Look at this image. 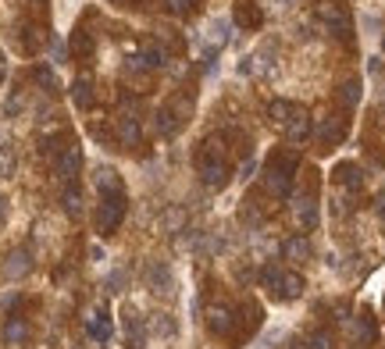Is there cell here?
<instances>
[{
    "mask_svg": "<svg viewBox=\"0 0 385 349\" xmlns=\"http://www.w3.org/2000/svg\"><path fill=\"white\" fill-rule=\"evenodd\" d=\"M300 171V153L296 150H275L264 164V175H260V185L272 200H285L292 193V178Z\"/></svg>",
    "mask_w": 385,
    "mask_h": 349,
    "instance_id": "1",
    "label": "cell"
},
{
    "mask_svg": "<svg viewBox=\"0 0 385 349\" xmlns=\"http://www.w3.org/2000/svg\"><path fill=\"white\" fill-rule=\"evenodd\" d=\"M260 285L268 289L275 300H296V296H304L307 289V281L300 271H292V267H272V264H264L260 267Z\"/></svg>",
    "mask_w": 385,
    "mask_h": 349,
    "instance_id": "2",
    "label": "cell"
},
{
    "mask_svg": "<svg viewBox=\"0 0 385 349\" xmlns=\"http://www.w3.org/2000/svg\"><path fill=\"white\" fill-rule=\"evenodd\" d=\"M196 171H200V182L207 185V189H221L228 185V178H232V164H228V157H221L218 150H211V146H200V153H196Z\"/></svg>",
    "mask_w": 385,
    "mask_h": 349,
    "instance_id": "3",
    "label": "cell"
},
{
    "mask_svg": "<svg viewBox=\"0 0 385 349\" xmlns=\"http://www.w3.org/2000/svg\"><path fill=\"white\" fill-rule=\"evenodd\" d=\"M317 22L329 29V33L343 43L353 40V18L346 11V4H339V0H317Z\"/></svg>",
    "mask_w": 385,
    "mask_h": 349,
    "instance_id": "4",
    "label": "cell"
},
{
    "mask_svg": "<svg viewBox=\"0 0 385 349\" xmlns=\"http://www.w3.org/2000/svg\"><path fill=\"white\" fill-rule=\"evenodd\" d=\"M125 210H129V200H125V189L122 193H107L100 196V207H97V232L100 235H114L125 221Z\"/></svg>",
    "mask_w": 385,
    "mask_h": 349,
    "instance_id": "5",
    "label": "cell"
},
{
    "mask_svg": "<svg viewBox=\"0 0 385 349\" xmlns=\"http://www.w3.org/2000/svg\"><path fill=\"white\" fill-rule=\"evenodd\" d=\"M235 321H239V317H235V310L228 303H211V307H207V332H211V335L232 339Z\"/></svg>",
    "mask_w": 385,
    "mask_h": 349,
    "instance_id": "6",
    "label": "cell"
},
{
    "mask_svg": "<svg viewBox=\"0 0 385 349\" xmlns=\"http://www.w3.org/2000/svg\"><path fill=\"white\" fill-rule=\"evenodd\" d=\"M182 121H186V100H171V104H164L161 111H157V136L161 139H171L175 132L182 129Z\"/></svg>",
    "mask_w": 385,
    "mask_h": 349,
    "instance_id": "7",
    "label": "cell"
},
{
    "mask_svg": "<svg viewBox=\"0 0 385 349\" xmlns=\"http://www.w3.org/2000/svg\"><path fill=\"white\" fill-rule=\"evenodd\" d=\"M292 217H296V225H300L304 232H314V228H317L321 214H317V196H314V185L307 189V193H300V196L292 200Z\"/></svg>",
    "mask_w": 385,
    "mask_h": 349,
    "instance_id": "8",
    "label": "cell"
},
{
    "mask_svg": "<svg viewBox=\"0 0 385 349\" xmlns=\"http://www.w3.org/2000/svg\"><path fill=\"white\" fill-rule=\"evenodd\" d=\"M54 161H57V178L72 182V178L79 175V168H82V150H79V143H68L61 153L54 157Z\"/></svg>",
    "mask_w": 385,
    "mask_h": 349,
    "instance_id": "9",
    "label": "cell"
},
{
    "mask_svg": "<svg viewBox=\"0 0 385 349\" xmlns=\"http://www.w3.org/2000/svg\"><path fill=\"white\" fill-rule=\"evenodd\" d=\"M343 136H346V118L324 114V118L317 121V143H321V146H336V143H343Z\"/></svg>",
    "mask_w": 385,
    "mask_h": 349,
    "instance_id": "10",
    "label": "cell"
},
{
    "mask_svg": "<svg viewBox=\"0 0 385 349\" xmlns=\"http://www.w3.org/2000/svg\"><path fill=\"white\" fill-rule=\"evenodd\" d=\"M114 136H118V143H122V146H139V143H143L139 118H132V114L114 118Z\"/></svg>",
    "mask_w": 385,
    "mask_h": 349,
    "instance_id": "11",
    "label": "cell"
},
{
    "mask_svg": "<svg viewBox=\"0 0 385 349\" xmlns=\"http://www.w3.org/2000/svg\"><path fill=\"white\" fill-rule=\"evenodd\" d=\"M282 136H285L289 143H304V139H311V114H307L304 107H296V114L285 121Z\"/></svg>",
    "mask_w": 385,
    "mask_h": 349,
    "instance_id": "12",
    "label": "cell"
},
{
    "mask_svg": "<svg viewBox=\"0 0 385 349\" xmlns=\"http://www.w3.org/2000/svg\"><path fill=\"white\" fill-rule=\"evenodd\" d=\"M146 289H154V293H171L175 289V281H171V271L161 264V261H150L146 264Z\"/></svg>",
    "mask_w": 385,
    "mask_h": 349,
    "instance_id": "13",
    "label": "cell"
},
{
    "mask_svg": "<svg viewBox=\"0 0 385 349\" xmlns=\"http://www.w3.org/2000/svg\"><path fill=\"white\" fill-rule=\"evenodd\" d=\"M29 271H33V257H29V249H25V246H22V249H11L8 261H4V274H8L11 281H22Z\"/></svg>",
    "mask_w": 385,
    "mask_h": 349,
    "instance_id": "14",
    "label": "cell"
},
{
    "mask_svg": "<svg viewBox=\"0 0 385 349\" xmlns=\"http://www.w3.org/2000/svg\"><path fill=\"white\" fill-rule=\"evenodd\" d=\"M122 328H125V342L136 349L146 335V325H143V317L132 310V307H122Z\"/></svg>",
    "mask_w": 385,
    "mask_h": 349,
    "instance_id": "15",
    "label": "cell"
},
{
    "mask_svg": "<svg viewBox=\"0 0 385 349\" xmlns=\"http://www.w3.org/2000/svg\"><path fill=\"white\" fill-rule=\"evenodd\" d=\"M72 100H75L79 111H90V107L97 104V93H93V79H90V75H79V79L72 82Z\"/></svg>",
    "mask_w": 385,
    "mask_h": 349,
    "instance_id": "16",
    "label": "cell"
},
{
    "mask_svg": "<svg viewBox=\"0 0 385 349\" xmlns=\"http://www.w3.org/2000/svg\"><path fill=\"white\" fill-rule=\"evenodd\" d=\"M86 332H90V339H93V342H100V346H104V342L111 339V317H107V310H100V307H97L90 317H86Z\"/></svg>",
    "mask_w": 385,
    "mask_h": 349,
    "instance_id": "17",
    "label": "cell"
},
{
    "mask_svg": "<svg viewBox=\"0 0 385 349\" xmlns=\"http://www.w3.org/2000/svg\"><path fill=\"white\" fill-rule=\"evenodd\" d=\"M235 25L246 29V33H253V29H260V25H264V11L253 4V0H243V4L235 8Z\"/></svg>",
    "mask_w": 385,
    "mask_h": 349,
    "instance_id": "18",
    "label": "cell"
},
{
    "mask_svg": "<svg viewBox=\"0 0 385 349\" xmlns=\"http://www.w3.org/2000/svg\"><path fill=\"white\" fill-rule=\"evenodd\" d=\"M311 239L307 235H292V239H285L282 242V257L285 261H292V264H300V261H311Z\"/></svg>",
    "mask_w": 385,
    "mask_h": 349,
    "instance_id": "19",
    "label": "cell"
},
{
    "mask_svg": "<svg viewBox=\"0 0 385 349\" xmlns=\"http://www.w3.org/2000/svg\"><path fill=\"white\" fill-rule=\"evenodd\" d=\"M336 182L346 189V193H361L364 189V171L357 164H339L336 168Z\"/></svg>",
    "mask_w": 385,
    "mask_h": 349,
    "instance_id": "20",
    "label": "cell"
},
{
    "mask_svg": "<svg viewBox=\"0 0 385 349\" xmlns=\"http://www.w3.org/2000/svg\"><path fill=\"white\" fill-rule=\"evenodd\" d=\"M29 335H33V328H29L25 317H8V325H4V342L8 346H25Z\"/></svg>",
    "mask_w": 385,
    "mask_h": 349,
    "instance_id": "21",
    "label": "cell"
},
{
    "mask_svg": "<svg viewBox=\"0 0 385 349\" xmlns=\"http://www.w3.org/2000/svg\"><path fill=\"white\" fill-rule=\"evenodd\" d=\"M139 61H143L146 72H157V68L168 65V50L161 47V40H157V43H146V47L139 50Z\"/></svg>",
    "mask_w": 385,
    "mask_h": 349,
    "instance_id": "22",
    "label": "cell"
},
{
    "mask_svg": "<svg viewBox=\"0 0 385 349\" xmlns=\"http://www.w3.org/2000/svg\"><path fill=\"white\" fill-rule=\"evenodd\" d=\"M296 107H300V104H292V100H272L264 114H268V121L275 125V129H285V121L296 114Z\"/></svg>",
    "mask_w": 385,
    "mask_h": 349,
    "instance_id": "23",
    "label": "cell"
},
{
    "mask_svg": "<svg viewBox=\"0 0 385 349\" xmlns=\"http://www.w3.org/2000/svg\"><path fill=\"white\" fill-rule=\"evenodd\" d=\"M353 335H357V342H364V346H371L375 339H378V325H375V317L364 310V313H357V325H353Z\"/></svg>",
    "mask_w": 385,
    "mask_h": 349,
    "instance_id": "24",
    "label": "cell"
},
{
    "mask_svg": "<svg viewBox=\"0 0 385 349\" xmlns=\"http://www.w3.org/2000/svg\"><path fill=\"white\" fill-rule=\"evenodd\" d=\"M93 182H97V189H100V196H107V193H122V178H118L114 168H97Z\"/></svg>",
    "mask_w": 385,
    "mask_h": 349,
    "instance_id": "25",
    "label": "cell"
},
{
    "mask_svg": "<svg viewBox=\"0 0 385 349\" xmlns=\"http://www.w3.org/2000/svg\"><path fill=\"white\" fill-rule=\"evenodd\" d=\"M182 228H186V210H182V207H168V210L161 214V232L175 235V232H182Z\"/></svg>",
    "mask_w": 385,
    "mask_h": 349,
    "instance_id": "26",
    "label": "cell"
},
{
    "mask_svg": "<svg viewBox=\"0 0 385 349\" xmlns=\"http://www.w3.org/2000/svg\"><path fill=\"white\" fill-rule=\"evenodd\" d=\"M72 54H75V61H90V57H93V36L86 33V29H75V36H72Z\"/></svg>",
    "mask_w": 385,
    "mask_h": 349,
    "instance_id": "27",
    "label": "cell"
},
{
    "mask_svg": "<svg viewBox=\"0 0 385 349\" xmlns=\"http://www.w3.org/2000/svg\"><path fill=\"white\" fill-rule=\"evenodd\" d=\"M339 104L343 107H357L361 104V79H346L339 86Z\"/></svg>",
    "mask_w": 385,
    "mask_h": 349,
    "instance_id": "28",
    "label": "cell"
},
{
    "mask_svg": "<svg viewBox=\"0 0 385 349\" xmlns=\"http://www.w3.org/2000/svg\"><path fill=\"white\" fill-rule=\"evenodd\" d=\"M61 207H65V214H68V217H82V193H79L75 185H68V189H65Z\"/></svg>",
    "mask_w": 385,
    "mask_h": 349,
    "instance_id": "29",
    "label": "cell"
},
{
    "mask_svg": "<svg viewBox=\"0 0 385 349\" xmlns=\"http://www.w3.org/2000/svg\"><path fill=\"white\" fill-rule=\"evenodd\" d=\"M150 332L161 335V339H175V332H179V328H175V321H171L168 313H154L150 317Z\"/></svg>",
    "mask_w": 385,
    "mask_h": 349,
    "instance_id": "30",
    "label": "cell"
},
{
    "mask_svg": "<svg viewBox=\"0 0 385 349\" xmlns=\"http://www.w3.org/2000/svg\"><path fill=\"white\" fill-rule=\"evenodd\" d=\"M307 346H311V349H336V335H332L329 328H314V332L307 335Z\"/></svg>",
    "mask_w": 385,
    "mask_h": 349,
    "instance_id": "31",
    "label": "cell"
},
{
    "mask_svg": "<svg viewBox=\"0 0 385 349\" xmlns=\"http://www.w3.org/2000/svg\"><path fill=\"white\" fill-rule=\"evenodd\" d=\"M33 79H36L47 93H54V89H57V75H54L47 65H36V68H33Z\"/></svg>",
    "mask_w": 385,
    "mask_h": 349,
    "instance_id": "32",
    "label": "cell"
},
{
    "mask_svg": "<svg viewBox=\"0 0 385 349\" xmlns=\"http://www.w3.org/2000/svg\"><path fill=\"white\" fill-rule=\"evenodd\" d=\"M15 175V153L8 143H0V178H11Z\"/></svg>",
    "mask_w": 385,
    "mask_h": 349,
    "instance_id": "33",
    "label": "cell"
},
{
    "mask_svg": "<svg viewBox=\"0 0 385 349\" xmlns=\"http://www.w3.org/2000/svg\"><path fill=\"white\" fill-rule=\"evenodd\" d=\"M164 8H168L175 18H189V15H193V0H164Z\"/></svg>",
    "mask_w": 385,
    "mask_h": 349,
    "instance_id": "34",
    "label": "cell"
},
{
    "mask_svg": "<svg viewBox=\"0 0 385 349\" xmlns=\"http://www.w3.org/2000/svg\"><path fill=\"white\" fill-rule=\"evenodd\" d=\"M375 210H378V217L385 221V193H378V196H375Z\"/></svg>",
    "mask_w": 385,
    "mask_h": 349,
    "instance_id": "35",
    "label": "cell"
},
{
    "mask_svg": "<svg viewBox=\"0 0 385 349\" xmlns=\"http://www.w3.org/2000/svg\"><path fill=\"white\" fill-rule=\"evenodd\" d=\"M4 221H8V200L0 196V225H4Z\"/></svg>",
    "mask_w": 385,
    "mask_h": 349,
    "instance_id": "36",
    "label": "cell"
},
{
    "mask_svg": "<svg viewBox=\"0 0 385 349\" xmlns=\"http://www.w3.org/2000/svg\"><path fill=\"white\" fill-rule=\"evenodd\" d=\"M285 349H311V346H307V339H304V342H289Z\"/></svg>",
    "mask_w": 385,
    "mask_h": 349,
    "instance_id": "37",
    "label": "cell"
},
{
    "mask_svg": "<svg viewBox=\"0 0 385 349\" xmlns=\"http://www.w3.org/2000/svg\"><path fill=\"white\" fill-rule=\"evenodd\" d=\"M33 4H36V8H47V4H50V0H33Z\"/></svg>",
    "mask_w": 385,
    "mask_h": 349,
    "instance_id": "38",
    "label": "cell"
}]
</instances>
